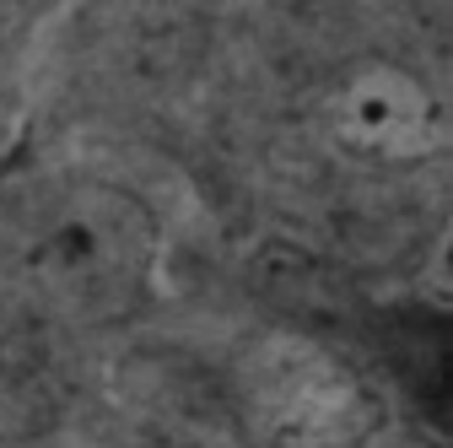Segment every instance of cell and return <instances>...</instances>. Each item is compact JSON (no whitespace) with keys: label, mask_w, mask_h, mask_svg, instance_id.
<instances>
[{"label":"cell","mask_w":453,"mask_h":448,"mask_svg":"<svg viewBox=\"0 0 453 448\" xmlns=\"http://www.w3.org/2000/svg\"><path fill=\"white\" fill-rule=\"evenodd\" d=\"M162 254V233L151 205L103 179H76L60 195H49L22 238V270L38 292L65 319H119L130 313Z\"/></svg>","instance_id":"1"},{"label":"cell","mask_w":453,"mask_h":448,"mask_svg":"<svg viewBox=\"0 0 453 448\" xmlns=\"http://www.w3.org/2000/svg\"><path fill=\"white\" fill-rule=\"evenodd\" d=\"M226 411L249 448H372L388 427L378 383L297 329H270L238 351Z\"/></svg>","instance_id":"2"},{"label":"cell","mask_w":453,"mask_h":448,"mask_svg":"<svg viewBox=\"0 0 453 448\" xmlns=\"http://www.w3.org/2000/svg\"><path fill=\"white\" fill-rule=\"evenodd\" d=\"M324 135L362 162H426L442 151L448 120L416 71L367 60L324 97Z\"/></svg>","instance_id":"3"}]
</instances>
